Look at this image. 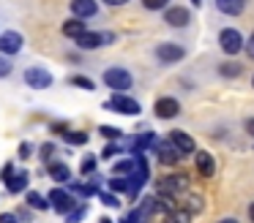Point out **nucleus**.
<instances>
[{"label":"nucleus","instance_id":"obj_1","mask_svg":"<svg viewBox=\"0 0 254 223\" xmlns=\"http://www.w3.org/2000/svg\"><path fill=\"white\" fill-rule=\"evenodd\" d=\"M183 190H189V174L186 172H172L167 177H161L156 182V193H167V196H181Z\"/></svg>","mask_w":254,"mask_h":223},{"label":"nucleus","instance_id":"obj_2","mask_svg":"<svg viewBox=\"0 0 254 223\" xmlns=\"http://www.w3.org/2000/svg\"><path fill=\"white\" fill-rule=\"evenodd\" d=\"M104 85L110 87L112 92H126V90H131L134 76L128 74L126 68H107L104 71Z\"/></svg>","mask_w":254,"mask_h":223},{"label":"nucleus","instance_id":"obj_3","mask_svg":"<svg viewBox=\"0 0 254 223\" xmlns=\"http://www.w3.org/2000/svg\"><path fill=\"white\" fill-rule=\"evenodd\" d=\"M79 49L90 52V49H99V46H107V44H115V33H96V30H85L82 36L74 38Z\"/></svg>","mask_w":254,"mask_h":223},{"label":"nucleus","instance_id":"obj_4","mask_svg":"<svg viewBox=\"0 0 254 223\" xmlns=\"http://www.w3.org/2000/svg\"><path fill=\"white\" fill-rule=\"evenodd\" d=\"M22 46H25V38H22V33H17V30H6V33H0V54L3 57H14V54H19L22 52Z\"/></svg>","mask_w":254,"mask_h":223},{"label":"nucleus","instance_id":"obj_5","mask_svg":"<svg viewBox=\"0 0 254 223\" xmlns=\"http://www.w3.org/2000/svg\"><path fill=\"white\" fill-rule=\"evenodd\" d=\"M107 106H112L115 112H121V114H139L142 112V106H139V101H134V98H128L126 92H112V98H110V103Z\"/></svg>","mask_w":254,"mask_h":223},{"label":"nucleus","instance_id":"obj_6","mask_svg":"<svg viewBox=\"0 0 254 223\" xmlns=\"http://www.w3.org/2000/svg\"><path fill=\"white\" fill-rule=\"evenodd\" d=\"M47 204L52 207L55 212H61V215H66L68 210H71L77 201H74V196L68 193V190H63V188H55V190H50V196H47Z\"/></svg>","mask_w":254,"mask_h":223},{"label":"nucleus","instance_id":"obj_7","mask_svg":"<svg viewBox=\"0 0 254 223\" xmlns=\"http://www.w3.org/2000/svg\"><path fill=\"white\" fill-rule=\"evenodd\" d=\"M219 44L224 49V54H238L243 49V36L235 30V27H224L219 33Z\"/></svg>","mask_w":254,"mask_h":223},{"label":"nucleus","instance_id":"obj_8","mask_svg":"<svg viewBox=\"0 0 254 223\" xmlns=\"http://www.w3.org/2000/svg\"><path fill=\"white\" fill-rule=\"evenodd\" d=\"M170 144L172 147H175V150H178V155H191V152H197V144H194V139H191V136H189L186 134V131H170Z\"/></svg>","mask_w":254,"mask_h":223},{"label":"nucleus","instance_id":"obj_9","mask_svg":"<svg viewBox=\"0 0 254 223\" xmlns=\"http://www.w3.org/2000/svg\"><path fill=\"white\" fill-rule=\"evenodd\" d=\"M25 82H28V87H33V90H47V87L52 85V74L47 68L33 65V68L25 71Z\"/></svg>","mask_w":254,"mask_h":223},{"label":"nucleus","instance_id":"obj_10","mask_svg":"<svg viewBox=\"0 0 254 223\" xmlns=\"http://www.w3.org/2000/svg\"><path fill=\"white\" fill-rule=\"evenodd\" d=\"M183 54H186V49L175 41H164V44L156 46V57H159L161 63H178V60H183Z\"/></svg>","mask_w":254,"mask_h":223},{"label":"nucleus","instance_id":"obj_11","mask_svg":"<svg viewBox=\"0 0 254 223\" xmlns=\"http://www.w3.org/2000/svg\"><path fill=\"white\" fill-rule=\"evenodd\" d=\"M150 147H153V152H156V161H159V163H164V166H175V163L181 161L178 150L170 144V141H159V139H156Z\"/></svg>","mask_w":254,"mask_h":223},{"label":"nucleus","instance_id":"obj_12","mask_svg":"<svg viewBox=\"0 0 254 223\" xmlns=\"http://www.w3.org/2000/svg\"><path fill=\"white\" fill-rule=\"evenodd\" d=\"M189 22H191L189 8H183V5H167V8H164V25H170V27H186Z\"/></svg>","mask_w":254,"mask_h":223},{"label":"nucleus","instance_id":"obj_13","mask_svg":"<svg viewBox=\"0 0 254 223\" xmlns=\"http://www.w3.org/2000/svg\"><path fill=\"white\" fill-rule=\"evenodd\" d=\"M153 112H156V117H159V120H172L178 112H181V103H178L175 98H156Z\"/></svg>","mask_w":254,"mask_h":223},{"label":"nucleus","instance_id":"obj_14","mask_svg":"<svg viewBox=\"0 0 254 223\" xmlns=\"http://www.w3.org/2000/svg\"><path fill=\"white\" fill-rule=\"evenodd\" d=\"M68 8H71V16H77V19H90V16L99 14V3L96 0H71Z\"/></svg>","mask_w":254,"mask_h":223},{"label":"nucleus","instance_id":"obj_15","mask_svg":"<svg viewBox=\"0 0 254 223\" xmlns=\"http://www.w3.org/2000/svg\"><path fill=\"white\" fill-rule=\"evenodd\" d=\"M197 172L202 174V177H213L216 174V161H213V155L210 152H197Z\"/></svg>","mask_w":254,"mask_h":223},{"label":"nucleus","instance_id":"obj_16","mask_svg":"<svg viewBox=\"0 0 254 223\" xmlns=\"http://www.w3.org/2000/svg\"><path fill=\"white\" fill-rule=\"evenodd\" d=\"M85 30H88V25H85V19H77V16H71V19H66V22H63V27H61V33H63V36H68V38H77V36H82Z\"/></svg>","mask_w":254,"mask_h":223},{"label":"nucleus","instance_id":"obj_17","mask_svg":"<svg viewBox=\"0 0 254 223\" xmlns=\"http://www.w3.org/2000/svg\"><path fill=\"white\" fill-rule=\"evenodd\" d=\"M216 8H219L221 14H227V16H238V14H243V8H246V0H216Z\"/></svg>","mask_w":254,"mask_h":223},{"label":"nucleus","instance_id":"obj_18","mask_svg":"<svg viewBox=\"0 0 254 223\" xmlns=\"http://www.w3.org/2000/svg\"><path fill=\"white\" fill-rule=\"evenodd\" d=\"M47 172H50V177L55 179V182H68V179H71V169H68L66 163L52 161V163H47Z\"/></svg>","mask_w":254,"mask_h":223},{"label":"nucleus","instance_id":"obj_19","mask_svg":"<svg viewBox=\"0 0 254 223\" xmlns=\"http://www.w3.org/2000/svg\"><path fill=\"white\" fill-rule=\"evenodd\" d=\"M28 179H30V174L25 172V169H22V172H14V174H11V179L6 182L8 193H22V190L28 188Z\"/></svg>","mask_w":254,"mask_h":223},{"label":"nucleus","instance_id":"obj_20","mask_svg":"<svg viewBox=\"0 0 254 223\" xmlns=\"http://www.w3.org/2000/svg\"><path fill=\"white\" fill-rule=\"evenodd\" d=\"M178 207H183L189 215H197V212H202L205 201H202V196H199V193H189V196H183V199H181V204H178Z\"/></svg>","mask_w":254,"mask_h":223},{"label":"nucleus","instance_id":"obj_21","mask_svg":"<svg viewBox=\"0 0 254 223\" xmlns=\"http://www.w3.org/2000/svg\"><path fill=\"white\" fill-rule=\"evenodd\" d=\"M134 166H137V161H134V158L118 161L115 166H112V177H131V174H134Z\"/></svg>","mask_w":254,"mask_h":223},{"label":"nucleus","instance_id":"obj_22","mask_svg":"<svg viewBox=\"0 0 254 223\" xmlns=\"http://www.w3.org/2000/svg\"><path fill=\"white\" fill-rule=\"evenodd\" d=\"M153 141H156V136L148 131V134H142L139 139H134V144H131V152H134V155H142V152H145V147H150Z\"/></svg>","mask_w":254,"mask_h":223},{"label":"nucleus","instance_id":"obj_23","mask_svg":"<svg viewBox=\"0 0 254 223\" xmlns=\"http://www.w3.org/2000/svg\"><path fill=\"white\" fill-rule=\"evenodd\" d=\"M241 71H243V65L235 63V60H230V63H221V65H219V74L227 76V79H235V76H241Z\"/></svg>","mask_w":254,"mask_h":223},{"label":"nucleus","instance_id":"obj_24","mask_svg":"<svg viewBox=\"0 0 254 223\" xmlns=\"http://www.w3.org/2000/svg\"><path fill=\"white\" fill-rule=\"evenodd\" d=\"M25 199H28V207H33V210H47V196H41L39 190H28V196H25Z\"/></svg>","mask_w":254,"mask_h":223},{"label":"nucleus","instance_id":"obj_25","mask_svg":"<svg viewBox=\"0 0 254 223\" xmlns=\"http://www.w3.org/2000/svg\"><path fill=\"white\" fill-rule=\"evenodd\" d=\"M63 139H66L68 144L82 147V144H88V139H90V136L85 134V131H66V134H63Z\"/></svg>","mask_w":254,"mask_h":223},{"label":"nucleus","instance_id":"obj_26","mask_svg":"<svg viewBox=\"0 0 254 223\" xmlns=\"http://www.w3.org/2000/svg\"><path fill=\"white\" fill-rule=\"evenodd\" d=\"M85 212H88V207H85V204H74L71 210L66 212V223H79L85 218Z\"/></svg>","mask_w":254,"mask_h":223},{"label":"nucleus","instance_id":"obj_27","mask_svg":"<svg viewBox=\"0 0 254 223\" xmlns=\"http://www.w3.org/2000/svg\"><path fill=\"white\" fill-rule=\"evenodd\" d=\"M128 177H110V193H126Z\"/></svg>","mask_w":254,"mask_h":223},{"label":"nucleus","instance_id":"obj_28","mask_svg":"<svg viewBox=\"0 0 254 223\" xmlns=\"http://www.w3.org/2000/svg\"><path fill=\"white\" fill-rule=\"evenodd\" d=\"M68 85H74V87H82V90H96V82L93 79H88V76H68Z\"/></svg>","mask_w":254,"mask_h":223},{"label":"nucleus","instance_id":"obj_29","mask_svg":"<svg viewBox=\"0 0 254 223\" xmlns=\"http://www.w3.org/2000/svg\"><path fill=\"white\" fill-rule=\"evenodd\" d=\"M96 163H99V161H96L93 155H85V158H82V163H79V172H82L85 177H90V174L96 172Z\"/></svg>","mask_w":254,"mask_h":223},{"label":"nucleus","instance_id":"obj_30","mask_svg":"<svg viewBox=\"0 0 254 223\" xmlns=\"http://www.w3.org/2000/svg\"><path fill=\"white\" fill-rule=\"evenodd\" d=\"M145 11H164L170 5V0H139Z\"/></svg>","mask_w":254,"mask_h":223},{"label":"nucleus","instance_id":"obj_31","mask_svg":"<svg viewBox=\"0 0 254 223\" xmlns=\"http://www.w3.org/2000/svg\"><path fill=\"white\" fill-rule=\"evenodd\" d=\"M167 218H170V223H189V218H191V215H189L183 207H178V210H172Z\"/></svg>","mask_w":254,"mask_h":223},{"label":"nucleus","instance_id":"obj_32","mask_svg":"<svg viewBox=\"0 0 254 223\" xmlns=\"http://www.w3.org/2000/svg\"><path fill=\"white\" fill-rule=\"evenodd\" d=\"M68 193H77V196H93L99 193V188L96 185H71V190Z\"/></svg>","mask_w":254,"mask_h":223},{"label":"nucleus","instance_id":"obj_33","mask_svg":"<svg viewBox=\"0 0 254 223\" xmlns=\"http://www.w3.org/2000/svg\"><path fill=\"white\" fill-rule=\"evenodd\" d=\"M99 134L101 136H104V139H121V136H123V131L121 128H112V125H101V128H99Z\"/></svg>","mask_w":254,"mask_h":223},{"label":"nucleus","instance_id":"obj_34","mask_svg":"<svg viewBox=\"0 0 254 223\" xmlns=\"http://www.w3.org/2000/svg\"><path fill=\"white\" fill-rule=\"evenodd\" d=\"M99 199H101V204H104V207H118V204H121V199H118L115 193H110V190L99 193Z\"/></svg>","mask_w":254,"mask_h":223},{"label":"nucleus","instance_id":"obj_35","mask_svg":"<svg viewBox=\"0 0 254 223\" xmlns=\"http://www.w3.org/2000/svg\"><path fill=\"white\" fill-rule=\"evenodd\" d=\"M55 155V144L52 141H47V144H41V161L44 163H50V158Z\"/></svg>","mask_w":254,"mask_h":223},{"label":"nucleus","instance_id":"obj_36","mask_svg":"<svg viewBox=\"0 0 254 223\" xmlns=\"http://www.w3.org/2000/svg\"><path fill=\"white\" fill-rule=\"evenodd\" d=\"M11 174H14V163H6V166L0 169V182L6 185L8 179H11Z\"/></svg>","mask_w":254,"mask_h":223},{"label":"nucleus","instance_id":"obj_37","mask_svg":"<svg viewBox=\"0 0 254 223\" xmlns=\"http://www.w3.org/2000/svg\"><path fill=\"white\" fill-rule=\"evenodd\" d=\"M30 155H33V144H30V141H22V144H19V158L28 161Z\"/></svg>","mask_w":254,"mask_h":223},{"label":"nucleus","instance_id":"obj_38","mask_svg":"<svg viewBox=\"0 0 254 223\" xmlns=\"http://www.w3.org/2000/svg\"><path fill=\"white\" fill-rule=\"evenodd\" d=\"M115 155H121V147L118 144H107L104 152H101V158H115Z\"/></svg>","mask_w":254,"mask_h":223},{"label":"nucleus","instance_id":"obj_39","mask_svg":"<svg viewBox=\"0 0 254 223\" xmlns=\"http://www.w3.org/2000/svg\"><path fill=\"white\" fill-rule=\"evenodd\" d=\"M8 74H11V63L0 54V79H3V76H8Z\"/></svg>","mask_w":254,"mask_h":223},{"label":"nucleus","instance_id":"obj_40","mask_svg":"<svg viewBox=\"0 0 254 223\" xmlns=\"http://www.w3.org/2000/svg\"><path fill=\"white\" fill-rule=\"evenodd\" d=\"M139 218H142V212H139V210H131V212H128V215L123 218L121 223H139Z\"/></svg>","mask_w":254,"mask_h":223},{"label":"nucleus","instance_id":"obj_41","mask_svg":"<svg viewBox=\"0 0 254 223\" xmlns=\"http://www.w3.org/2000/svg\"><path fill=\"white\" fill-rule=\"evenodd\" d=\"M0 223H19V218L14 215V212H3V215H0Z\"/></svg>","mask_w":254,"mask_h":223},{"label":"nucleus","instance_id":"obj_42","mask_svg":"<svg viewBox=\"0 0 254 223\" xmlns=\"http://www.w3.org/2000/svg\"><path fill=\"white\" fill-rule=\"evenodd\" d=\"M243 49H246V52H249V57H254V41H252V38H249V41L243 44Z\"/></svg>","mask_w":254,"mask_h":223},{"label":"nucleus","instance_id":"obj_43","mask_svg":"<svg viewBox=\"0 0 254 223\" xmlns=\"http://www.w3.org/2000/svg\"><path fill=\"white\" fill-rule=\"evenodd\" d=\"M52 131H55V134H61V136H63V134H66L68 128H66V125H63V123H55V125H52Z\"/></svg>","mask_w":254,"mask_h":223},{"label":"nucleus","instance_id":"obj_44","mask_svg":"<svg viewBox=\"0 0 254 223\" xmlns=\"http://www.w3.org/2000/svg\"><path fill=\"white\" fill-rule=\"evenodd\" d=\"M101 3H107V5H112V8H115V5H126L128 0H101Z\"/></svg>","mask_w":254,"mask_h":223},{"label":"nucleus","instance_id":"obj_45","mask_svg":"<svg viewBox=\"0 0 254 223\" xmlns=\"http://www.w3.org/2000/svg\"><path fill=\"white\" fill-rule=\"evenodd\" d=\"M246 134H252V136H254V117H249V120H246Z\"/></svg>","mask_w":254,"mask_h":223},{"label":"nucleus","instance_id":"obj_46","mask_svg":"<svg viewBox=\"0 0 254 223\" xmlns=\"http://www.w3.org/2000/svg\"><path fill=\"white\" fill-rule=\"evenodd\" d=\"M249 221L254 223V201H252V204H249Z\"/></svg>","mask_w":254,"mask_h":223},{"label":"nucleus","instance_id":"obj_47","mask_svg":"<svg viewBox=\"0 0 254 223\" xmlns=\"http://www.w3.org/2000/svg\"><path fill=\"white\" fill-rule=\"evenodd\" d=\"M219 223H238V221H235V218H221Z\"/></svg>","mask_w":254,"mask_h":223},{"label":"nucleus","instance_id":"obj_48","mask_svg":"<svg viewBox=\"0 0 254 223\" xmlns=\"http://www.w3.org/2000/svg\"><path fill=\"white\" fill-rule=\"evenodd\" d=\"M191 3H194V5H202V0H191Z\"/></svg>","mask_w":254,"mask_h":223},{"label":"nucleus","instance_id":"obj_49","mask_svg":"<svg viewBox=\"0 0 254 223\" xmlns=\"http://www.w3.org/2000/svg\"><path fill=\"white\" fill-rule=\"evenodd\" d=\"M101 223H112V221H110V218H101Z\"/></svg>","mask_w":254,"mask_h":223},{"label":"nucleus","instance_id":"obj_50","mask_svg":"<svg viewBox=\"0 0 254 223\" xmlns=\"http://www.w3.org/2000/svg\"><path fill=\"white\" fill-rule=\"evenodd\" d=\"M252 87H254V76H252Z\"/></svg>","mask_w":254,"mask_h":223},{"label":"nucleus","instance_id":"obj_51","mask_svg":"<svg viewBox=\"0 0 254 223\" xmlns=\"http://www.w3.org/2000/svg\"><path fill=\"white\" fill-rule=\"evenodd\" d=\"M252 41H254V33H252Z\"/></svg>","mask_w":254,"mask_h":223}]
</instances>
